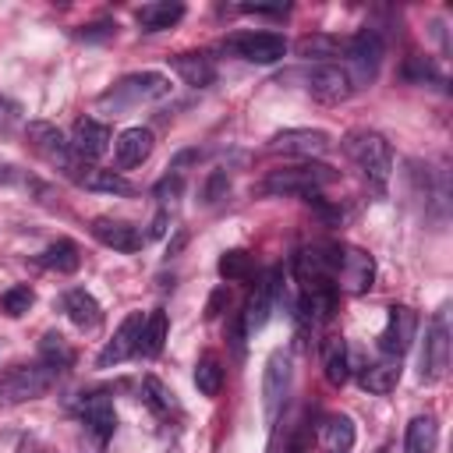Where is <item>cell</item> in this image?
<instances>
[{
    "label": "cell",
    "instance_id": "cell-1",
    "mask_svg": "<svg viewBox=\"0 0 453 453\" xmlns=\"http://www.w3.org/2000/svg\"><path fill=\"white\" fill-rule=\"evenodd\" d=\"M343 149L357 163V170L382 191L389 173H393V149H389V142L379 131H350L343 138Z\"/></svg>",
    "mask_w": 453,
    "mask_h": 453
},
{
    "label": "cell",
    "instance_id": "cell-25",
    "mask_svg": "<svg viewBox=\"0 0 453 453\" xmlns=\"http://www.w3.org/2000/svg\"><path fill=\"white\" fill-rule=\"evenodd\" d=\"M322 372H326V382L329 386H343L350 368H347V343L343 336H329L322 343Z\"/></svg>",
    "mask_w": 453,
    "mask_h": 453
},
{
    "label": "cell",
    "instance_id": "cell-40",
    "mask_svg": "<svg viewBox=\"0 0 453 453\" xmlns=\"http://www.w3.org/2000/svg\"><path fill=\"white\" fill-rule=\"evenodd\" d=\"M223 304H226V287H219V290H212V294H209V304H205V319H216V315L223 311Z\"/></svg>",
    "mask_w": 453,
    "mask_h": 453
},
{
    "label": "cell",
    "instance_id": "cell-3",
    "mask_svg": "<svg viewBox=\"0 0 453 453\" xmlns=\"http://www.w3.org/2000/svg\"><path fill=\"white\" fill-rule=\"evenodd\" d=\"M336 180V170L326 163H301V166H283L273 170L262 180V195H311L326 184Z\"/></svg>",
    "mask_w": 453,
    "mask_h": 453
},
{
    "label": "cell",
    "instance_id": "cell-4",
    "mask_svg": "<svg viewBox=\"0 0 453 453\" xmlns=\"http://www.w3.org/2000/svg\"><path fill=\"white\" fill-rule=\"evenodd\" d=\"M53 379H57V372L46 368L42 361L39 365H14V368H7L0 375V411L42 396L53 386Z\"/></svg>",
    "mask_w": 453,
    "mask_h": 453
},
{
    "label": "cell",
    "instance_id": "cell-6",
    "mask_svg": "<svg viewBox=\"0 0 453 453\" xmlns=\"http://www.w3.org/2000/svg\"><path fill=\"white\" fill-rule=\"evenodd\" d=\"M25 134H28V145H32L50 166H57L60 173L74 177V170H78V156L71 152V142H64V134H60L57 124H50V120H28Z\"/></svg>",
    "mask_w": 453,
    "mask_h": 453
},
{
    "label": "cell",
    "instance_id": "cell-12",
    "mask_svg": "<svg viewBox=\"0 0 453 453\" xmlns=\"http://www.w3.org/2000/svg\"><path fill=\"white\" fill-rule=\"evenodd\" d=\"M329 149V134L319 127H287L280 134H273L269 152H283V156H322Z\"/></svg>",
    "mask_w": 453,
    "mask_h": 453
},
{
    "label": "cell",
    "instance_id": "cell-15",
    "mask_svg": "<svg viewBox=\"0 0 453 453\" xmlns=\"http://www.w3.org/2000/svg\"><path fill=\"white\" fill-rule=\"evenodd\" d=\"M142 326H145V319H142V311H131L120 326H117V333H113V340L99 350V357H96V365L99 368H110V365H120L124 357H131L134 350H138V340H142Z\"/></svg>",
    "mask_w": 453,
    "mask_h": 453
},
{
    "label": "cell",
    "instance_id": "cell-45",
    "mask_svg": "<svg viewBox=\"0 0 453 453\" xmlns=\"http://www.w3.org/2000/svg\"><path fill=\"white\" fill-rule=\"evenodd\" d=\"M18 173H14V166H0V184H7V180H14Z\"/></svg>",
    "mask_w": 453,
    "mask_h": 453
},
{
    "label": "cell",
    "instance_id": "cell-31",
    "mask_svg": "<svg viewBox=\"0 0 453 453\" xmlns=\"http://www.w3.org/2000/svg\"><path fill=\"white\" fill-rule=\"evenodd\" d=\"M166 329H170V322H166V311H163V308L149 311V315H145V326H142V340H138V350H142L145 357H156V354L163 350V343H166Z\"/></svg>",
    "mask_w": 453,
    "mask_h": 453
},
{
    "label": "cell",
    "instance_id": "cell-7",
    "mask_svg": "<svg viewBox=\"0 0 453 453\" xmlns=\"http://www.w3.org/2000/svg\"><path fill=\"white\" fill-rule=\"evenodd\" d=\"M446 368H449V319H446V308H439L421 343V382H439Z\"/></svg>",
    "mask_w": 453,
    "mask_h": 453
},
{
    "label": "cell",
    "instance_id": "cell-35",
    "mask_svg": "<svg viewBox=\"0 0 453 453\" xmlns=\"http://www.w3.org/2000/svg\"><path fill=\"white\" fill-rule=\"evenodd\" d=\"M248 273H251V258L244 251L234 248V251H223L219 255V276L223 280H244Z\"/></svg>",
    "mask_w": 453,
    "mask_h": 453
},
{
    "label": "cell",
    "instance_id": "cell-29",
    "mask_svg": "<svg viewBox=\"0 0 453 453\" xmlns=\"http://www.w3.org/2000/svg\"><path fill=\"white\" fill-rule=\"evenodd\" d=\"M81 188L88 191H106V195H134V184L113 170H96V166H85V173L78 177Z\"/></svg>",
    "mask_w": 453,
    "mask_h": 453
},
{
    "label": "cell",
    "instance_id": "cell-20",
    "mask_svg": "<svg viewBox=\"0 0 453 453\" xmlns=\"http://www.w3.org/2000/svg\"><path fill=\"white\" fill-rule=\"evenodd\" d=\"M170 67H173L177 78H180L184 85H191V88H205V85L216 81V64H212V57H205V53H177V57L170 60Z\"/></svg>",
    "mask_w": 453,
    "mask_h": 453
},
{
    "label": "cell",
    "instance_id": "cell-33",
    "mask_svg": "<svg viewBox=\"0 0 453 453\" xmlns=\"http://www.w3.org/2000/svg\"><path fill=\"white\" fill-rule=\"evenodd\" d=\"M142 396H145V403H149L156 414H170V411H177L173 389L163 386L156 375H145V379H142Z\"/></svg>",
    "mask_w": 453,
    "mask_h": 453
},
{
    "label": "cell",
    "instance_id": "cell-18",
    "mask_svg": "<svg viewBox=\"0 0 453 453\" xmlns=\"http://www.w3.org/2000/svg\"><path fill=\"white\" fill-rule=\"evenodd\" d=\"M152 145H156V138H152L149 127H127V131H120L117 142H113V159H117L120 170H131V166H138V163L149 159Z\"/></svg>",
    "mask_w": 453,
    "mask_h": 453
},
{
    "label": "cell",
    "instance_id": "cell-42",
    "mask_svg": "<svg viewBox=\"0 0 453 453\" xmlns=\"http://www.w3.org/2000/svg\"><path fill=\"white\" fill-rule=\"evenodd\" d=\"M241 11H248V14H283L287 4H244Z\"/></svg>",
    "mask_w": 453,
    "mask_h": 453
},
{
    "label": "cell",
    "instance_id": "cell-41",
    "mask_svg": "<svg viewBox=\"0 0 453 453\" xmlns=\"http://www.w3.org/2000/svg\"><path fill=\"white\" fill-rule=\"evenodd\" d=\"M244 336H248V329H244V319L237 315V319H234V326H230V343H234V350H237V357L244 354Z\"/></svg>",
    "mask_w": 453,
    "mask_h": 453
},
{
    "label": "cell",
    "instance_id": "cell-9",
    "mask_svg": "<svg viewBox=\"0 0 453 453\" xmlns=\"http://www.w3.org/2000/svg\"><path fill=\"white\" fill-rule=\"evenodd\" d=\"M226 50H234L248 64H276L287 53V39L276 32H241L226 39Z\"/></svg>",
    "mask_w": 453,
    "mask_h": 453
},
{
    "label": "cell",
    "instance_id": "cell-36",
    "mask_svg": "<svg viewBox=\"0 0 453 453\" xmlns=\"http://www.w3.org/2000/svg\"><path fill=\"white\" fill-rule=\"evenodd\" d=\"M403 78H407V81H418V85H425V81H442V74L435 71V64H432L428 57H411V60L403 64Z\"/></svg>",
    "mask_w": 453,
    "mask_h": 453
},
{
    "label": "cell",
    "instance_id": "cell-19",
    "mask_svg": "<svg viewBox=\"0 0 453 453\" xmlns=\"http://www.w3.org/2000/svg\"><path fill=\"white\" fill-rule=\"evenodd\" d=\"M78 414H81V421L88 425V432H92L99 442H103V439H110V435H113V428H117L113 403H110V396H103V393L85 396V400L78 403Z\"/></svg>",
    "mask_w": 453,
    "mask_h": 453
},
{
    "label": "cell",
    "instance_id": "cell-5",
    "mask_svg": "<svg viewBox=\"0 0 453 453\" xmlns=\"http://www.w3.org/2000/svg\"><path fill=\"white\" fill-rule=\"evenodd\" d=\"M170 96V78L159 74V71H138V74H127L120 78L106 96L103 103H113V106H138V103H156Z\"/></svg>",
    "mask_w": 453,
    "mask_h": 453
},
{
    "label": "cell",
    "instance_id": "cell-22",
    "mask_svg": "<svg viewBox=\"0 0 453 453\" xmlns=\"http://www.w3.org/2000/svg\"><path fill=\"white\" fill-rule=\"evenodd\" d=\"M64 311L78 329H96L103 322V308L85 287H74V290L64 294Z\"/></svg>",
    "mask_w": 453,
    "mask_h": 453
},
{
    "label": "cell",
    "instance_id": "cell-44",
    "mask_svg": "<svg viewBox=\"0 0 453 453\" xmlns=\"http://www.w3.org/2000/svg\"><path fill=\"white\" fill-rule=\"evenodd\" d=\"M14 113H18V106H14L11 99H4V96H0V124H11V120H14Z\"/></svg>",
    "mask_w": 453,
    "mask_h": 453
},
{
    "label": "cell",
    "instance_id": "cell-2",
    "mask_svg": "<svg viewBox=\"0 0 453 453\" xmlns=\"http://www.w3.org/2000/svg\"><path fill=\"white\" fill-rule=\"evenodd\" d=\"M343 53H347V64H350V67H343L347 78H350V88H365V85L375 81V74L382 67L386 46H382V35L375 28H361L357 35L347 39Z\"/></svg>",
    "mask_w": 453,
    "mask_h": 453
},
{
    "label": "cell",
    "instance_id": "cell-10",
    "mask_svg": "<svg viewBox=\"0 0 453 453\" xmlns=\"http://www.w3.org/2000/svg\"><path fill=\"white\" fill-rule=\"evenodd\" d=\"M280 287H283V269H276V265L255 283V294H251L248 308L241 311L248 336H255V333L269 322V315H273V308H276V297H280Z\"/></svg>",
    "mask_w": 453,
    "mask_h": 453
},
{
    "label": "cell",
    "instance_id": "cell-43",
    "mask_svg": "<svg viewBox=\"0 0 453 453\" xmlns=\"http://www.w3.org/2000/svg\"><path fill=\"white\" fill-rule=\"evenodd\" d=\"M166 223H170L166 209H163V212H156V219H152V226H149V237H163V234H166Z\"/></svg>",
    "mask_w": 453,
    "mask_h": 453
},
{
    "label": "cell",
    "instance_id": "cell-14",
    "mask_svg": "<svg viewBox=\"0 0 453 453\" xmlns=\"http://www.w3.org/2000/svg\"><path fill=\"white\" fill-rule=\"evenodd\" d=\"M336 276L343 280V287H347L350 294H365V290H372V283H375V262H372V255L361 251V248H343V251L336 255Z\"/></svg>",
    "mask_w": 453,
    "mask_h": 453
},
{
    "label": "cell",
    "instance_id": "cell-11",
    "mask_svg": "<svg viewBox=\"0 0 453 453\" xmlns=\"http://www.w3.org/2000/svg\"><path fill=\"white\" fill-rule=\"evenodd\" d=\"M414 333H418V315H414V308L393 304L389 315H386V329L379 333V350H382L386 357H403L407 347L414 343Z\"/></svg>",
    "mask_w": 453,
    "mask_h": 453
},
{
    "label": "cell",
    "instance_id": "cell-24",
    "mask_svg": "<svg viewBox=\"0 0 453 453\" xmlns=\"http://www.w3.org/2000/svg\"><path fill=\"white\" fill-rule=\"evenodd\" d=\"M403 446H407V453H435V446H439V421L432 414L411 418Z\"/></svg>",
    "mask_w": 453,
    "mask_h": 453
},
{
    "label": "cell",
    "instance_id": "cell-37",
    "mask_svg": "<svg viewBox=\"0 0 453 453\" xmlns=\"http://www.w3.org/2000/svg\"><path fill=\"white\" fill-rule=\"evenodd\" d=\"M226 188H230L226 173H223V170H216V173H209V180H205V191H202V198H205V202H219V198L226 195Z\"/></svg>",
    "mask_w": 453,
    "mask_h": 453
},
{
    "label": "cell",
    "instance_id": "cell-28",
    "mask_svg": "<svg viewBox=\"0 0 453 453\" xmlns=\"http://www.w3.org/2000/svg\"><path fill=\"white\" fill-rule=\"evenodd\" d=\"M322 446L326 453H350L354 449V421L347 414H333L322 425Z\"/></svg>",
    "mask_w": 453,
    "mask_h": 453
},
{
    "label": "cell",
    "instance_id": "cell-23",
    "mask_svg": "<svg viewBox=\"0 0 453 453\" xmlns=\"http://www.w3.org/2000/svg\"><path fill=\"white\" fill-rule=\"evenodd\" d=\"M400 382V357H382V361H372L365 372H361V386L368 393H393Z\"/></svg>",
    "mask_w": 453,
    "mask_h": 453
},
{
    "label": "cell",
    "instance_id": "cell-30",
    "mask_svg": "<svg viewBox=\"0 0 453 453\" xmlns=\"http://www.w3.org/2000/svg\"><path fill=\"white\" fill-rule=\"evenodd\" d=\"M39 262H42L46 269H57V273H74V269L81 265V251H78L74 241L60 237V241H53V244H46V251H42Z\"/></svg>",
    "mask_w": 453,
    "mask_h": 453
},
{
    "label": "cell",
    "instance_id": "cell-39",
    "mask_svg": "<svg viewBox=\"0 0 453 453\" xmlns=\"http://www.w3.org/2000/svg\"><path fill=\"white\" fill-rule=\"evenodd\" d=\"M113 32H117V25H113V21H96V25L81 28V32H78V39H106V35H113Z\"/></svg>",
    "mask_w": 453,
    "mask_h": 453
},
{
    "label": "cell",
    "instance_id": "cell-38",
    "mask_svg": "<svg viewBox=\"0 0 453 453\" xmlns=\"http://www.w3.org/2000/svg\"><path fill=\"white\" fill-rule=\"evenodd\" d=\"M180 188H184L180 173H166V177L152 188V195H156V198H163V202H170V198H177V195H180Z\"/></svg>",
    "mask_w": 453,
    "mask_h": 453
},
{
    "label": "cell",
    "instance_id": "cell-8",
    "mask_svg": "<svg viewBox=\"0 0 453 453\" xmlns=\"http://www.w3.org/2000/svg\"><path fill=\"white\" fill-rule=\"evenodd\" d=\"M287 393H290V357H287V350H273L262 368V411H265L269 425L276 421Z\"/></svg>",
    "mask_w": 453,
    "mask_h": 453
},
{
    "label": "cell",
    "instance_id": "cell-27",
    "mask_svg": "<svg viewBox=\"0 0 453 453\" xmlns=\"http://www.w3.org/2000/svg\"><path fill=\"white\" fill-rule=\"evenodd\" d=\"M39 361H42L46 368H53V372H64V368L74 365V350H71V343H67L57 329H50V333H42V340H39Z\"/></svg>",
    "mask_w": 453,
    "mask_h": 453
},
{
    "label": "cell",
    "instance_id": "cell-17",
    "mask_svg": "<svg viewBox=\"0 0 453 453\" xmlns=\"http://www.w3.org/2000/svg\"><path fill=\"white\" fill-rule=\"evenodd\" d=\"M92 237L113 251H138L145 244V234L124 219H110V216H96L92 219Z\"/></svg>",
    "mask_w": 453,
    "mask_h": 453
},
{
    "label": "cell",
    "instance_id": "cell-32",
    "mask_svg": "<svg viewBox=\"0 0 453 453\" xmlns=\"http://www.w3.org/2000/svg\"><path fill=\"white\" fill-rule=\"evenodd\" d=\"M195 386H198L202 396H219V389H223V368H219V361H216L212 354H205V357L198 361V368H195Z\"/></svg>",
    "mask_w": 453,
    "mask_h": 453
},
{
    "label": "cell",
    "instance_id": "cell-16",
    "mask_svg": "<svg viewBox=\"0 0 453 453\" xmlns=\"http://www.w3.org/2000/svg\"><path fill=\"white\" fill-rule=\"evenodd\" d=\"M110 127L103 120H92V117H81L74 120V131H71V152L78 159H99L106 149H110Z\"/></svg>",
    "mask_w": 453,
    "mask_h": 453
},
{
    "label": "cell",
    "instance_id": "cell-21",
    "mask_svg": "<svg viewBox=\"0 0 453 453\" xmlns=\"http://www.w3.org/2000/svg\"><path fill=\"white\" fill-rule=\"evenodd\" d=\"M180 18H184V4H177V0H152L134 11V21L142 25V32H163V28L177 25Z\"/></svg>",
    "mask_w": 453,
    "mask_h": 453
},
{
    "label": "cell",
    "instance_id": "cell-13",
    "mask_svg": "<svg viewBox=\"0 0 453 453\" xmlns=\"http://www.w3.org/2000/svg\"><path fill=\"white\" fill-rule=\"evenodd\" d=\"M304 88H308L315 99H322V103H340V99H347V96L354 92L347 71L336 67V64H315V67L304 74Z\"/></svg>",
    "mask_w": 453,
    "mask_h": 453
},
{
    "label": "cell",
    "instance_id": "cell-26",
    "mask_svg": "<svg viewBox=\"0 0 453 453\" xmlns=\"http://www.w3.org/2000/svg\"><path fill=\"white\" fill-rule=\"evenodd\" d=\"M343 46H347V42H340V39H333V35H322V32L301 35V39L294 42L297 57H304V60H319V64H329L336 53H343Z\"/></svg>",
    "mask_w": 453,
    "mask_h": 453
},
{
    "label": "cell",
    "instance_id": "cell-34",
    "mask_svg": "<svg viewBox=\"0 0 453 453\" xmlns=\"http://www.w3.org/2000/svg\"><path fill=\"white\" fill-rule=\"evenodd\" d=\"M32 301H35L32 287H11V290H4V297H0V308H4L11 319H21V315L32 308Z\"/></svg>",
    "mask_w": 453,
    "mask_h": 453
}]
</instances>
